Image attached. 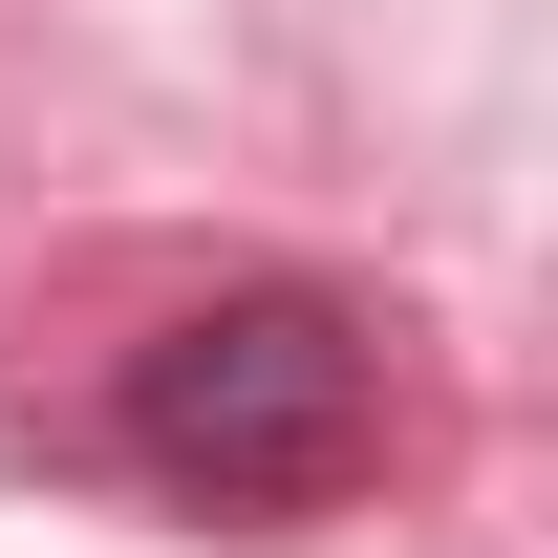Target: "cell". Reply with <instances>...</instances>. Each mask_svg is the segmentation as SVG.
<instances>
[{"mask_svg": "<svg viewBox=\"0 0 558 558\" xmlns=\"http://www.w3.org/2000/svg\"><path fill=\"white\" fill-rule=\"evenodd\" d=\"M108 451H130L172 515H344L387 473V323L344 279H215L194 323H150L130 387H108Z\"/></svg>", "mask_w": 558, "mask_h": 558, "instance_id": "1", "label": "cell"}]
</instances>
